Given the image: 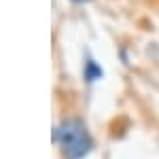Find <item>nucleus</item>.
I'll use <instances>...</instances> for the list:
<instances>
[{"label":"nucleus","instance_id":"1","mask_svg":"<svg viewBox=\"0 0 159 159\" xmlns=\"http://www.w3.org/2000/svg\"><path fill=\"white\" fill-rule=\"evenodd\" d=\"M53 138L55 142L60 144L61 155L66 159H83L89 155V151L93 147L91 142V136L87 132L85 123L81 119H64V121L55 127L53 132Z\"/></svg>","mask_w":159,"mask_h":159},{"label":"nucleus","instance_id":"2","mask_svg":"<svg viewBox=\"0 0 159 159\" xmlns=\"http://www.w3.org/2000/svg\"><path fill=\"white\" fill-rule=\"evenodd\" d=\"M85 79L89 81V83H93V81L102 79V68H100V66H98L93 60H89V61L85 64Z\"/></svg>","mask_w":159,"mask_h":159},{"label":"nucleus","instance_id":"3","mask_svg":"<svg viewBox=\"0 0 159 159\" xmlns=\"http://www.w3.org/2000/svg\"><path fill=\"white\" fill-rule=\"evenodd\" d=\"M72 2H87V0H72Z\"/></svg>","mask_w":159,"mask_h":159}]
</instances>
